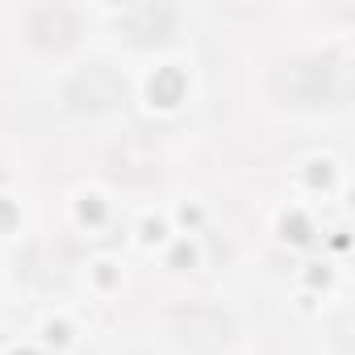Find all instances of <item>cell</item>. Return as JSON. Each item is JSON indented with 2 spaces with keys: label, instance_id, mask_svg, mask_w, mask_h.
Here are the masks:
<instances>
[{
  "label": "cell",
  "instance_id": "obj_4",
  "mask_svg": "<svg viewBox=\"0 0 355 355\" xmlns=\"http://www.w3.org/2000/svg\"><path fill=\"white\" fill-rule=\"evenodd\" d=\"M30 26H34L38 38H51V34H55V38L63 42V38L71 34V17H67L63 9H38V13L30 17Z\"/></svg>",
  "mask_w": 355,
  "mask_h": 355
},
{
  "label": "cell",
  "instance_id": "obj_1",
  "mask_svg": "<svg viewBox=\"0 0 355 355\" xmlns=\"http://www.w3.org/2000/svg\"><path fill=\"white\" fill-rule=\"evenodd\" d=\"M276 88H288V101H297V105H322V101L343 96V84H338L334 67H326V63H297L276 76Z\"/></svg>",
  "mask_w": 355,
  "mask_h": 355
},
{
  "label": "cell",
  "instance_id": "obj_3",
  "mask_svg": "<svg viewBox=\"0 0 355 355\" xmlns=\"http://www.w3.org/2000/svg\"><path fill=\"white\" fill-rule=\"evenodd\" d=\"M121 26L130 34H163L171 26V9H163V5H134V9L121 13Z\"/></svg>",
  "mask_w": 355,
  "mask_h": 355
},
{
  "label": "cell",
  "instance_id": "obj_2",
  "mask_svg": "<svg viewBox=\"0 0 355 355\" xmlns=\"http://www.w3.org/2000/svg\"><path fill=\"white\" fill-rule=\"evenodd\" d=\"M184 326V338L193 347H218L226 338V318L218 309H205V305H193V309H180L175 313Z\"/></svg>",
  "mask_w": 355,
  "mask_h": 355
}]
</instances>
